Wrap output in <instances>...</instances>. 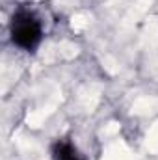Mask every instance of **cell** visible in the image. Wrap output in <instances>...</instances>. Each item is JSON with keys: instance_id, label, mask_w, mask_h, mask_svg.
I'll return each instance as SVG.
<instances>
[{"instance_id": "6da1fadb", "label": "cell", "mask_w": 158, "mask_h": 160, "mask_svg": "<svg viewBox=\"0 0 158 160\" xmlns=\"http://www.w3.org/2000/svg\"><path fill=\"white\" fill-rule=\"evenodd\" d=\"M9 36L15 47L22 50H34L43 39V26L34 11L26 8H17L11 17Z\"/></svg>"}, {"instance_id": "7a4b0ae2", "label": "cell", "mask_w": 158, "mask_h": 160, "mask_svg": "<svg viewBox=\"0 0 158 160\" xmlns=\"http://www.w3.org/2000/svg\"><path fill=\"white\" fill-rule=\"evenodd\" d=\"M52 158L54 160H86L80 151L67 140H58L52 143Z\"/></svg>"}]
</instances>
